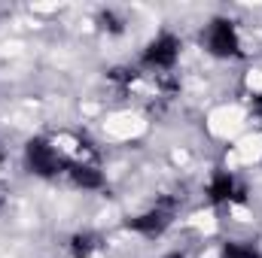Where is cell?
Returning <instances> with one entry per match:
<instances>
[{
  "mask_svg": "<svg viewBox=\"0 0 262 258\" xmlns=\"http://www.w3.org/2000/svg\"><path fill=\"white\" fill-rule=\"evenodd\" d=\"M0 207H3V197H0Z\"/></svg>",
  "mask_w": 262,
  "mask_h": 258,
  "instance_id": "cell-13",
  "label": "cell"
},
{
  "mask_svg": "<svg viewBox=\"0 0 262 258\" xmlns=\"http://www.w3.org/2000/svg\"><path fill=\"white\" fill-rule=\"evenodd\" d=\"M107 76H110L113 82H119V85H131V82L137 79V70H131V67H113Z\"/></svg>",
  "mask_w": 262,
  "mask_h": 258,
  "instance_id": "cell-10",
  "label": "cell"
},
{
  "mask_svg": "<svg viewBox=\"0 0 262 258\" xmlns=\"http://www.w3.org/2000/svg\"><path fill=\"white\" fill-rule=\"evenodd\" d=\"M223 258H262V252L253 243H235V240H229L223 246Z\"/></svg>",
  "mask_w": 262,
  "mask_h": 258,
  "instance_id": "cell-8",
  "label": "cell"
},
{
  "mask_svg": "<svg viewBox=\"0 0 262 258\" xmlns=\"http://www.w3.org/2000/svg\"><path fill=\"white\" fill-rule=\"evenodd\" d=\"M0 164H3V152H0Z\"/></svg>",
  "mask_w": 262,
  "mask_h": 258,
  "instance_id": "cell-12",
  "label": "cell"
},
{
  "mask_svg": "<svg viewBox=\"0 0 262 258\" xmlns=\"http://www.w3.org/2000/svg\"><path fill=\"white\" fill-rule=\"evenodd\" d=\"M174 213H177V200L174 197H162L152 210L134 216V219H125V228L134 231V234H143V237H159L171 228L174 222Z\"/></svg>",
  "mask_w": 262,
  "mask_h": 258,
  "instance_id": "cell-1",
  "label": "cell"
},
{
  "mask_svg": "<svg viewBox=\"0 0 262 258\" xmlns=\"http://www.w3.org/2000/svg\"><path fill=\"white\" fill-rule=\"evenodd\" d=\"M204 43H207V52L216 58H238L241 55V40H238V31L229 18H213L207 24Z\"/></svg>",
  "mask_w": 262,
  "mask_h": 258,
  "instance_id": "cell-3",
  "label": "cell"
},
{
  "mask_svg": "<svg viewBox=\"0 0 262 258\" xmlns=\"http://www.w3.org/2000/svg\"><path fill=\"white\" fill-rule=\"evenodd\" d=\"M25 158H28L31 173L46 176V179H49V176H58L61 170H67V161L58 155V149H55L52 143L40 140V137L28 140V146H25Z\"/></svg>",
  "mask_w": 262,
  "mask_h": 258,
  "instance_id": "cell-2",
  "label": "cell"
},
{
  "mask_svg": "<svg viewBox=\"0 0 262 258\" xmlns=\"http://www.w3.org/2000/svg\"><path fill=\"white\" fill-rule=\"evenodd\" d=\"M67 176L82 192H95V189L104 186V173L98 167H92V164H67Z\"/></svg>",
  "mask_w": 262,
  "mask_h": 258,
  "instance_id": "cell-6",
  "label": "cell"
},
{
  "mask_svg": "<svg viewBox=\"0 0 262 258\" xmlns=\"http://www.w3.org/2000/svg\"><path fill=\"white\" fill-rule=\"evenodd\" d=\"M180 58V40L174 34H159L146 49H143V67L149 70H171Z\"/></svg>",
  "mask_w": 262,
  "mask_h": 258,
  "instance_id": "cell-4",
  "label": "cell"
},
{
  "mask_svg": "<svg viewBox=\"0 0 262 258\" xmlns=\"http://www.w3.org/2000/svg\"><path fill=\"white\" fill-rule=\"evenodd\" d=\"M98 24L107 31V34H122V18L116 12H101L98 15Z\"/></svg>",
  "mask_w": 262,
  "mask_h": 258,
  "instance_id": "cell-9",
  "label": "cell"
},
{
  "mask_svg": "<svg viewBox=\"0 0 262 258\" xmlns=\"http://www.w3.org/2000/svg\"><path fill=\"white\" fill-rule=\"evenodd\" d=\"M95 249H98V237L92 231H79L70 237V255L73 258H89Z\"/></svg>",
  "mask_w": 262,
  "mask_h": 258,
  "instance_id": "cell-7",
  "label": "cell"
},
{
  "mask_svg": "<svg viewBox=\"0 0 262 258\" xmlns=\"http://www.w3.org/2000/svg\"><path fill=\"white\" fill-rule=\"evenodd\" d=\"M165 258H186V255H180V252H171V255H165Z\"/></svg>",
  "mask_w": 262,
  "mask_h": 258,
  "instance_id": "cell-11",
  "label": "cell"
},
{
  "mask_svg": "<svg viewBox=\"0 0 262 258\" xmlns=\"http://www.w3.org/2000/svg\"><path fill=\"white\" fill-rule=\"evenodd\" d=\"M238 194V186H235V176L229 170H216L207 183V200L210 203H229L232 197Z\"/></svg>",
  "mask_w": 262,
  "mask_h": 258,
  "instance_id": "cell-5",
  "label": "cell"
}]
</instances>
